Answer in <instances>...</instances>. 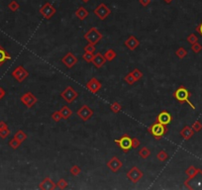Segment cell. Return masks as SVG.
<instances>
[{
    "mask_svg": "<svg viewBox=\"0 0 202 190\" xmlns=\"http://www.w3.org/2000/svg\"><path fill=\"white\" fill-rule=\"evenodd\" d=\"M190 95H191V94H190V92L187 90V88H186L185 86H183V85L179 86V87L173 92V97H174L176 100H178V102H180V103L186 102L191 108H192L193 110H195V106L192 104V102H190V100H189Z\"/></svg>",
    "mask_w": 202,
    "mask_h": 190,
    "instance_id": "cell-1",
    "label": "cell"
},
{
    "mask_svg": "<svg viewBox=\"0 0 202 190\" xmlns=\"http://www.w3.org/2000/svg\"><path fill=\"white\" fill-rule=\"evenodd\" d=\"M148 131L152 134L156 140H160L165 135L168 133V128L165 125H163L159 122H156L148 128Z\"/></svg>",
    "mask_w": 202,
    "mask_h": 190,
    "instance_id": "cell-2",
    "label": "cell"
},
{
    "mask_svg": "<svg viewBox=\"0 0 202 190\" xmlns=\"http://www.w3.org/2000/svg\"><path fill=\"white\" fill-rule=\"evenodd\" d=\"M83 38L86 40L88 43L96 45L103 39V35L98 31V29L96 27H92L84 34Z\"/></svg>",
    "mask_w": 202,
    "mask_h": 190,
    "instance_id": "cell-3",
    "label": "cell"
},
{
    "mask_svg": "<svg viewBox=\"0 0 202 190\" xmlns=\"http://www.w3.org/2000/svg\"><path fill=\"white\" fill-rule=\"evenodd\" d=\"M115 143L118 145L124 153H128L132 149V138H130L128 134H125L120 139L115 140Z\"/></svg>",
    "mask_w": 202,
    "mask_h": 190,
    "instance_id": "cell-4",
    "label": "cell"
},
{
    "mask_svg": "<svg viewBox=\"0 0 202 190\" xmlns=\"http://www.w3.org/2000/svg\"><path fill=\"white\" fill-rule=\"evenodd\" d=\"M60 96L63 99H64L65 102L70 104L78 97V93L74 90L72 86H68L63 92H60Z\"/></svg>",
    "mask_w": 202,
    "mask_h": 190,
    "instance_id": "cell-5",
    "label": "cell"
},
{
    "mask_svg": "<svg viewBox=\"0 0 202 190\" xmlns=\"http://www.w3.org/2000/svg\"><path fill=\"white\" fill-rule=\"evenodd\" d=\"M20 100H21V102L28 108H32L34 105L38 102V98L35 96L32 92L24 93L21 96V98H20Z\"/></svg>",
    "mask_w": 202,
    "mask_h": 190,
    "instance_id": "cell-6",
    "label": "cell"
},
{
    "mask_svg": "<svg viewBox=\"0 0 202 190\" xmlns=\"http://www.w3.org/2000/svg\"><path fill=\"white\" fill-rule=\"evenodd\" d=\"M29 76V72L27 69H25L24 67L19 66L12 71V76L16 79L18 82H22L26 79Z\"/></svg>",
    "mask_w": 202,
    "mask_h": 190,
    "instance_id": "cell-7",
    "label": "cell"
},
{
    "mask_svg": "<svg viewBox=\"0 0 202 190\" xmlns=\"http://www.w3.org/2000/svg\"><path fill=\"white\" fill-rule=\"evenodd\" d=\"M77 115L82 120V121L86 122L91 118V116L93 115V110L90 109L89 106H87V105H82V106L77 110Z\"/></svg>",
    "mask_w": 202,
    "mask_h": 190,
    "instance_id": "cell-8",
    "label": "cell"
},
{
    "mask_svg": "<svg viewBox=\"0 0 202 190\" xmlns=\"http://www.w3.org/2000/svg\"><path fill=\"white\" fill-rule=\"evenodd\" d=\"M126 175H127V178L130 181H132L133 183H137L140 179L143 177L144 173H143V171H141L137 166H133L127 172Z\"/></svg>",
    "mask_w": 202,
    "mask_h": 190,
    "instance_id": "cell-9",
    "label": "cell"
},
{
    "mask_svg": "<svg viewBox=\"0 0 202 190\" xmlns=\"http://www.w3.org/2000/svg\"><path fill=\"white\" fill-rule=\"evenodd\" d=\"M110 13H111V10L106 6L104 3L99 4L94 10V14L96 15L100 20H105L110 15Z\"/></svg>",
    "mask_w": 202,
    "mask_h": 190,
    "instance_id": "cell-10",
    "label": "cell"
},
{
    "mask_svg": "<svg viewBox=\"0 0 202 190\" xmlns=\"http://www.w3.org/2000/svg\"><path fill=\"white\" fill-rule=\"evenodd\" d=\"M55 11H57L55 8L50 3H49V2L46 3L45 5H43L42 8L40 9V13H41L43 15V17L45 19H47V20L52 18L54 15L55 14Z\"/></svg>",
    "mask_w": 202,
    "mask_h": 190,
    "instance_id": "cell-11",
    "label": "cell"
},
{
    "mask_svg": "<svg viewBox=\"0 0 202 190\" xmlns=\"http://www.w3.org/2000/svg\"><path fill=\"white\" fill-rule=\"evenodd\" d=\"M78 62V59L77 58L74 56V54L72 53H68L65 56L62 58V63L64 64L65 67H67L68 68H72L75 64L77 63Z\"/></svg>",
    "mask_w": 202,
    "mask_h": 190,
    "instance_id": "cell-12",
    "label": "cell"
},
{
    "mask_svg": "<svg viewBox=\"0 0 202 190\" xmlns=\"http://www.w3.org/2000/svg\"><path fill=\"white\" fill-rule=\"evenodd\" d=\"M85 87H86L90 92H92V93L95 94L101 89V87H102V84L99 82V80L97 78L93 77V78H91L90 80H88L86 82V84H85Z\"/></svg>",
    "mask_w": 202,
    "mask_h": 190,
    "instance_id": "cell-13",
    "label": "cell"
},
{
    "mask_svg": "<svg viewBox=\"0 0 202 190\" xmlns=\"http://www.w3.org/2000/svg\"><path fill=\"white\" fill-rule=\"evenodd\" d=\"M122 166H123V163L117 157L111 158V159H109V162H107V167H109L110 171L113 172L119 171Z\"/></svg>",
    "mask_w": 202,
    "mask_h": 190,
    "instance_id": "cell-14",
    "label": "cell"
},
{
    "mask_svg": "<svg viewBox=\"0 0 202 190\" xmlns=\"http://www.w3.org/2000/svg\"><path fill=\"white\" fill-rule=\"evenodd\" d=\"M171 120H173V117H171V115L168 112L164 110V111H161L158 116H156V122H159L163 125H169L170 124Z\"/></svg>",
    "mask_w": 202,
    "mask_h": 190,
    "instance_id": "cell-15",
    "label": "cell"
},
{
    "mask_svg": "<svg viewBox=\"0 0 202 190\" xmlns=\"http://www.w3.org/2000/svg\"><path fill=\"white\" fill-rule=\"evenodd\" d=\"M39 188L42 190H54L57 188V184H55L50 177H46L39 184Z\"/></svg>",
    "mask_w": 202,
    "mask_h": 190,
    "instance_id": "cell-16",
    "label": "cell"
},
{
    "mask_svg": "<svg viewBox=\"0 0 202 190\" xmlns=\"http://www.w3.org/2000/svg\"><path fill=\"white\" fill-rule=\"evenodd\" d=\"M106 62V58H104V56L101 53H97V54H95L94 56H93V59H92V63H93V66L95 67H97V68H101L103 66H104V63Z\"/></svg>",
    "mask_w": 202,
    "mask_h": 190,
    "instance_id": "cell-17",
    "label": "cell"
},
{
    "mask_svg": "<svg viewBox=\"0 0 202 190\" xmlns=\"http://www.w3.org/2000/svg\"><path fill=\"white\" fill-rule=\"evenodd\" d=\"M124 45L130 50V51H134V50H136V48H137L139 45H140V42H139V40L136 38L135 36H130L125 41Z\"/></svg>",
    "mask_w": 202,
    "mask_h": 190,
    "instance_id": "cell-18",
    "label": "cell"
},
{
    "mask_svg": "<svg viewBox=\"0 0 202 190\" xmlns=\"http://www.w3.org/2000/svg\"><path fill=\"white\" fill-rule=\"evenodd\" d=\"M193 135H194V131L190 126H184L182 130L180 131V136L182 137V139H184L185 141L190 140L193 137Z\"/></svg>",
    "mask_w": 202,
    "mask_h": 190,
    "instance_id": "cell-19",
    "label": "cell"
},
{
    "mask_svg": "<svg viewBox=\"0 0 202 190\" xmlns=\"http://www.w3.org/2000/svg\"><path fill=\"white\" fill-rule=\"evenodd\" d=\"M9 59H11V56L5 51L3 47L0 46V67L6 61H9Z\"/></svg>",
    "mask_w": 202,
    "mask_h": 190,
    "instance_id": "cell-20",
    "label": "cell"
},
{
    "mask_svg": "<svg viewBox=\"0 0 202 190\" xmlns=\"http://www.w3.org/2000/svg\"><path fill=\"white\" fill-rule=\"evenodd\" d=\"M89 15V13H88V11L86 9H85L84 7H79L77 10V12H75V16H77L79 20H84L85 18H86L87 16Z\"/></svg>",
    "mask_w": 202,
    "mask_h": 190,
    "instance_id": "cell-21",
    "label": "cell"
},
{
    "mask_svg": "<svg viewBox=\"0 0 202 190\" xmlns=\"http://www.w3.org/2000/svg\"><path fill=\"white\" fill-rule=\"evenodd\" d=\"M200 171V168H197L193 166H190L185 171V174L187 175V179H191L192 177H194L196 174H197Z\"/></svg>",
    "mask_w": 202,
    "mask_h": 190,
    "instance_id": "cell-22",
    "label": "cell"
},
{
    "mask_svg": "<svg viewBox=\"0 0 202 190\" xmlns=\"http://www.w3.org/2000/svg\"><path fill=\"white\" fill-rule=\"evenodd\" d=\"M59 112H60V114H62L63 119H68L72 115V110L70 109L68 106L62 107V109L59 110Z\"/></svg>",
    "mask_w": 202,
    "mask_h": 190,
    "instance_id": "cell-23",
    "label": "cell"
},
{
    "mask_svg": "<svg viewBox=\"0 0 202 190\" xmlns=\"http://www.w3.org/2000/svg\"><path fill=\"white\" fill-rule=\"evenodd\" d=\"M104 58H106V61H108V62H112L113 59L117 57V54H116V52L114 51L113 49H109L108 51H106L104 53Z\"/></svg>",
    "mask_w": 202,
    "mask_h": 190,
    "instance_id": "cell-24",
    "label": "cell"
},
{
    "mask_svg": "<svg viewBox=\"0 0 202 190\" xmlns=\"http://www.w3.org/2000/svg\"><path fill=\"white\" fill-rule=\"evenodd\" d=\"M139 156L146 159V158H148L150 156H151V151H150V149H148L147 147H143L142 149L139 151Z\"/></svg>",
    "mask_w": 202,
    "mask_h": 190,
    "instance_id": "cell-25",
    "label": "cell"
},
{
    "mask_svg": "<svg viewBox=\"0 0 202 190\" xmlns=\"http://www.w3.org/2000/svg\"><path fill=\"white\" fill-rule=\"evenodd\" d=\"M14 138L16 140H18V141L22 144L25 140L27 139V135H26V133H24L22 130H19V131L14 135Z\"/></svg>",
    "mask_w": 202,
    "mask_h": 190,
    "instance_id": "cell-26",
    "label": "cell"
},
{
    "mask_svg": "<svg viewBox=\"0 0 202 190\" xmlns=\"http://www.w3.org/2000/svg\"><path fill=\"white\" fill-rule=\"evenodd\" d=\"M175 54H176V57H178V58L182 59V58H184L186 56H187V51H186L184 48L180 47V48H178L175 51Z\"/></svg>",
    "mask_w": 202,
    "mask_h": 190,
    "instance_id": "cell-27",
    "label": "cell"
},
{
    "mask_svg": "<svg viewBox=\"0 0 202 190\" xmlns=\"http://www.w3.org/2000/svg\"><path fill=\"white\" fill-rule=\"evenodd\" d=\"M110 109L113 113L117 114V113L121 112V110H122V106H121V104L118 103V102H113L112 104L110 105Z\"/></svg>",
    "mask_w": 202,
    "mask_h": 190,
    "instance_id": "cell-28",
    "label": "cell"
},
{
    "mask_svg": "<svg viewBox=\"0 0 202 190\" xmlns=\"http://www.w3.org/2000/svg\"><path fill=\"white\" fill-rule=\"evenodd\" d=\"M69 172L72 173V175L73 176H77L81 173V168H80L78 166H72L69 169Z\"/></svg>",
    "mask_w": 202,
    "mask_h": 190,
    "instance_id": "cell-29",
    "label": "cell"
},
{
    "mask_svg": "<svg viewBox=\"0 0 202 190\" xmlns=\"http://www.w3.org/2000/svg\"><path fill=\"white\" fill-rule=\"evenodd\" d=\"M156 158H158L160 162H165L166 159L169 158V154L165 151H160V152H159L158 154H156Z\"/></svg>",
    "mask_w": 202,
    "mask_h": 190,
    "instance_id": "cell-30",
    "label": "cell"
},
{
    "mask_svg": "<svg viewBox=\"0 0 202 190\" xmlns=\"http://www.w3.org/2000/svg\"><path fill=\"white\" fill-rule=\"evenodd\" d=\"M131 72H132L133 76L135 77L136 81H139L140 79L143 77V72L141 71L140 69H138V68H135V69H133V71H131Z\"/></svg>",
    "mask_w": 202,
    "mask_h": 190,
    "instance_id": "cell-31",
    "label": "cell"
},
{
    "mask_svg": "<svg viewBox=\"0 0 202 190\" xmlns=\"http://www.w3.org/2000/svg\"><path fill=\"white\" fill-rule=\"evenodd\" d=\"M68 186V183L64 178H60L59 180L58 181V183H57V187L59 188V189H65Z\"/></svg>",
    "mask_w": 202,
    "mask_h": 190,
    "instance_id": "cell-32",
    "label": "cell"
},
{
    "mask_svg": "<svg viewBox=\"0 0 202 190\" xmlns=\"http://www.w3.org/2000/svg\"><path fill=\"white\" fill-rule=\"evenodd\" d=\"M186 41H187L190 45H193L198 42V38L195 34H190L189 36L186 38Z\"/></svg>",
    "mask_w": 202,
    "mask_h": 190,
    "instance_id": "cell-33",
    "label": "cell"
},
{
    "mask_svg": "<svg viewBox=\"0 0 202 190\" xmlns=\"http://www.w3.org/2000/svg\"><path fill=\"white\" fill-rule=\"evenodd\" d=\"M124 80H125L126 82H127L128 84H134V83L136 82V79H135V77L133 76L132 72L128 73L127 76H126L124 77Z\"/></svg>",
    "mask_w": 202,
    "mask_h": 190,
    "instance_id": "cell-34",
    "label": "cell"
},
{
    "mask_svg": "<svg viewBox=\"0 0 202 190\" xmlns=\"http://www.w3.org/2000/svg\"><path fill=\"white\" fill-rule=\"evenodd\" d=\"M191 50H192V52L195 53V54H199L201 51H202V46L197 42L193 45H191Z\"/></svg>",
    "mask_w": 202,
    "mask_h": 190,
    "instance_id": "cell-35",
    "label": "cell"
},
{
    "mask_svg": "<svg viewBox=\"0 0 202 190\" xmlns=\"http://www.w3.org/2000/svg\"><path fill=\"white\" fill-rule=\"evenodd\" d=\"M19 4L17 3V1H15V0H13V1H11L9 4H8V8L11 10V11L15 12V11H17V10L19 9Z\"/></svg>",
    "mask_w": 202,
    "mask_h": 190,
    "instance_id": "cell-36",
    "label": "cell"
},
{
    "mask_svg": "<svg viewBox=\"0 0 202 190\" xmlns=\"http://www.w3.org/2000/svg\"><path fill=\"white\" fill-rule=\"evenodd\" d=\"M83 50H84V52H86V53L93 54L96 49H95V45L88 43V45H86V46H85V47L83 48Z\"/></svg>",
    "mask_w": 202,
    "mask_h": 190,
    "instance_id": "cell-37",
    "label": "cell"
},
{
    "mask_svg": "<svg viewBox=\"0 0 202 190\" xmlns=\"http://www.w3.org/2000/svg\"><path fill=\"white\" fill-rule=\"evenodd\" d=\"M9 135H10V130L8 129V127L3 128V129H0V138L6 139L9 136Z\"/></svg>",
    "mask_w": 202,
    "mask_h": 190,
    "instance_id": "cell-38",
    "label": "cell"
},
{
    "mask_svg": "<svg viewBox=\"0 0 202 190\" xmlns=\"http://www.w3.org/2000/svg\"><path fill=\"white\" fill-rule=\"evenodd\" d=\"M21 145V143H20L18 140H16L15 138H13L11 141L9 142V146L11 147L12 149H18L19 148V146Z\"/></svg>",
    "mask_w": 202,
    "mask_h": 190,
    "instance_id": "cell-39",
    "label": "cell"
},
{
    "mask_svg": "<svg viewBox=\"0 0 202 190\" xmlns=\"http://www.w3.org/2000/svg\"><path fill=\"white\" fill-rule=\"evenodd\" d=\"M52 119L54 120L55 122H59L60 120L63 119V117H62V114H60V112L59 111H55V112H54L53 114H52Z\"/></svg>",
    "mask_w": 202,
    "mask_h": 190,
    "instance_id": "cell-40",
    "label": "cell"
},
{
    "mask_svg": "<svg viewBox=\"0 0 202 190\" xmlns=\"http://www.w3.org/2000/svg\"><path fill=\"white\" fill-rule=\"evenodd\" d=\"M93 56H94L93 54H90V53L84 52L83 56H82V58L84 59L85 62H87V63H91V62H92V59H93Z\"/></svg>",
    "mask_w": 202,
    "mask_h": 190,
    "instance_id": "cell-41",
    "label": "cell"
},
{
    "mask_svg": "<svg viewBox=\"0 0 202 190\" xmlns=\"http://www.w3.org/2000/svg\"><path fill=\"white\" fill-rule=\"evenodd\" d=\"M191 128L193 129V131H194V132H200L201 130H202V124H201L199 121H195V122L192 124V126H191Z\"/></svg>",
    "mask_w": 202,
    "mask_h": 190,
    "instance_id": "cell-42",
    "label": "cell"
},
{
    "mask_svg": "<svg viewBox=\"0 0 202 190\" xmlns=\"http://www.w3.org/2000/svg\"><path fill=\"white\" fill-rule=\"evenodd\" d=\"M141 145V142L139 141V139L133 138L132 139V149H138Z\"/></svg>",
    "mask_w": 202,
    "mask_h": 190,
    "instance_id": "cell-43",
    "label": "cell"
},
{
    "mask_svg": "<svg viewBox=\"0 0 202 190\" xmlns=\"http://www.w3.org/2000/svg\"><path fill=\"white\" fill-rule=\"evenodd\" d=\"M195 30H196V32L199 33V34H200V36L202 37V22L198 25L197 27L195 28Z\"/></svg>",
    "mask_w": 202,
    "mask_h": 190,
    "instance_id": "cell-44",
    "label": "cell"
},
{
    "mask_svg": "<svg viewBox=\"0 0 202 190\" xmlns=\"http://www.w3.org/2000/svg\"><path fill=\"white\" fill-rule=\"evenodd\" d=\"M140 3H141V5H143V6L146 7L151 3V0H140Z\"/></svg>",
    "mask_w": 202,
    "mask_h": 190,
    "instance_id": "cell-45",
    "label": "cell"
},
{
    "mask_svg": "<svg viewBox=\"0 0 202 190\" xmlns=\"http://www.w3.org/2000/svg\"><path fill=\"white\" fill-rule=\"evenodd\" d=\"M4 96H5V90L2 87H0V100H1Z\"/></svg>",
    "mask_w": 202,
    "mask_h": 190,
    "instance_id": "cell-46",
    "label": "cell"
},
{
    "mask_svg": "<svg viewBox=\"0 0 202 190\" xmlns=\"http://www.w3.org/2000/svg\"><path fill=\"white\" fill-rule=\"evenodd\" d=\"M6 127H8L6 123L3 122V121H0V129H3V128H6Z\"/></svg>",
    "mask_w": 202,
    "mask_h": 190,
    "instance_id": "cell-47",
    "label": "cell"
},
{
    "mask_svg": "<svg viewBox=\"0 0 202 190\" xmlns=\"http://www.w3.org/2000/svg\"><path fill=\"white\" fill-rule=\"evenodd\" d=\"M165 1L166 3H169V2H171V0H165Z\"/></svg>",
    "mask_w": 202,
    "mask_h": 190,
    "instance_id": "cell-48",
    "label": "cell"
},
{
    "mask_svg": "<svg viewBox=\"0 0 202 190\" xmlns=\"http://www.w3.org/2000/svg\"><path fill=\"white\" fill-rule=\"evenodd\" d=\"M82 1H83V2H85V3H86V2H88V1H89V0H82Z\"/></svg>",
    "mask_w": 202,
    "mask_h": 190,
    "instance_id": "cell-49",
    "label": "cell"
}]
</instances>
